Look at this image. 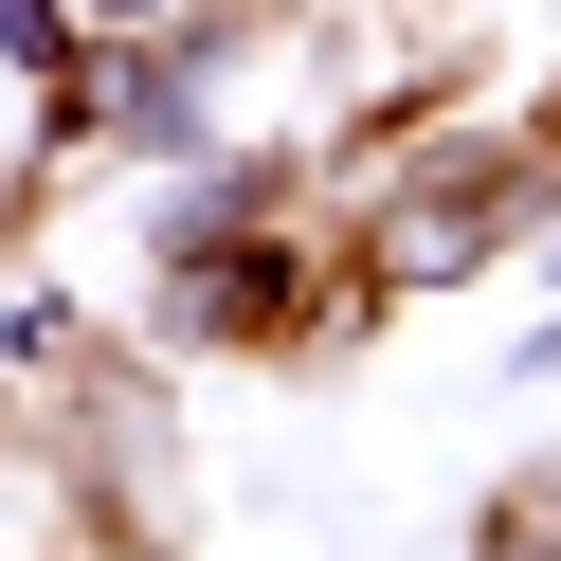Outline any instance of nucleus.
Returning <instances> with one entry per match:
<instances>
[{
  "label": "nucleus",
  "mask_w": 561,
  "mask_h": 561,
  "mask_svg": "<svg viewBox=\"0 0 561 561\" xmlns=\"http://www.w3.org/2000/svg\"><path fill=\"white\" fill-rule=\"evenodd\" d=\"M561 218V127H435V146H363V236H344V272H363L380 308L416 290H471L507 236Z\"/></svg>",
  "instance_id": "1"
},
{
  "label": "nucleus",
  "mask_w": 561,
  "mask_h": 561,
  "mask_svg": "<svg viewBox=\"0 0 561 561\" xmlns=\"http://www.w3.org/2000/svg\"><path fill=\"white\" fill-rule=\"evenodd\" d=\"M163 344H308V327H380V290L344 254H308V236H272V218H236V236H199V254H163V308H146Z\"/></svg>",
  "instance_id": "2"
},
{
  "label": "nucleus",
  "mask_w": 561,
  "mask_h": 561,
  "mask_svg": "<svg viewBox=\"0 0 561 561\" xmlns=\"http://www.w3.org/2000/svg\"><path fill=\"white\" fill-rule=\"evenodd\" d=\"M236 218H290V163L199 146V182H163V199H146V272H163V254H199V236H236Z\"/></svg>",
  "instance_id": "3"
},
{
  "label": "nucleus",
  "mask_w": 561,
  "mask_h": 561,
  "mask_svg": "<svg viewBox=\"0 0 561 561\" xmlns=\"http://www.w3.org/2000/svg\"><path fill=\"white\" fill-rule=\"evenodd\" d=\"M0 363H19V380H37V399H55V380L91 363V327H73V308H55V290H0Z\"/></svg>",
  "instance_id": "4"
},
{
  "label": "nucleus",
  "mask_w": 561,
  "mask_h": 561,
  "mask_svg": "<svg viewBox=\"0 0 561 561\" xmlns=\"http://www.w3.org/2000/svg\"><path fill=\"white\" fill-rule=\"evenodd\" d=\"M73 55H91V0H0V73H73Z\"/></svg>",
  "instance_id": "5"
},
{
  "label": "nucleus",
  "mask_w": 561,
  "mask_h": 561,
  "mask_svg": "<svg viewBox=\"0 0 561 561\" xmlns=\"http://www.w3.org/2000/svg\"><path fill=\"white\" fill-rule=\"evenodd\" d=\"M471 543H489V561H561V471L489 489V507H471Z\"/></svg>",
  "instance_id": "6"
},
{
  "label": "nucleus",
  "mask_w": 561,
  "mask_h": 561,
  "mask_svg": "<svg viewBox=\"0 0 561 561\" xmlns=\"http://www.w3.org/2000/svg\"><path fill=\"white\" fill-rule=\"evenodd\" d=\"M163 19H199V0H91V37H163Z\"/></svg>",
  "instance_id": "7"
}]
</instances>
